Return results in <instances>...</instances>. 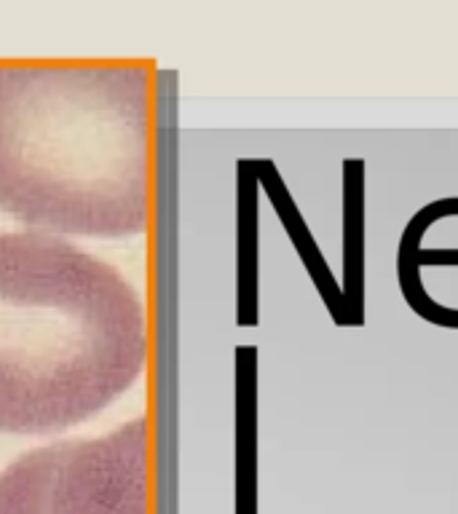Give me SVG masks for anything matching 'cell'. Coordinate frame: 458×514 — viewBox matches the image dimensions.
<instances>
[{
	"label": "cell",
	"mask_w": 458,
	"mask_h": 514,
	"mask_svg": "<svg viewBox=\"0 0 458 514\" xmlns=\"http://www.w3.org/2000/svg\"><path fill=\"white\" fill-rule=\"evenodd\" d=\"M0 514H150L147 420L17 458L0 474Z\"/></svg>",
	"instance_id": "cell-3"
},
{
	"label": "cell",
	"mask_w": 458,
	"mask_h": 514,
	"mask_svg": "<svg viewBox=\"0 0 458 514\" xmlns=\"http://www.w3.org/2000/svg\"><path fill=\"white\" fill-rule=\"evenodd\" d=\"M445 217H458V196L429 201L408 220L397 244V284L415 317H421L434 327L458 330V308H448L439 300H434L429 290L424 287V276H421V270L429 266H439V268L458 266V249H445V246L426 249L424 246L426 233Z\"/></svg>",
	"instance_id": "cell-4"
},
{
	"label": "cell",
	"mask_w": 458,
	"mask_h": 514,
	"mask_svg": "<svg viewBox=\"0 0 458 514\" xmlns=\"http://www.w3.org/2000/svg\"><path fill=\"white\" fill-rule=\"evenodd\" d=\"M150 134L145 65H0V209L59 233H143Z\"/></svg>",
	"instance_id": "cell-1"
},
{
	"label": "cell",
	"mask_w": 458,
	"mask_h": 514,
	"mask_svg": "<svg viewBox=\"0 0 458 514\" xmlns=\"http://www.w3.org/2000/svg\"><path fill=\"white\" fill-rule=\"evenodd\" d=\"M147 362L140 295L43 233H0V431L51 434L96 416Z\"/></svg>",
	"instance_id": "cell-2"
},
{
	"label": "cell",
	"mask_w": 458,
	"mask_h": 514,
	"mask_svg": "<svg viewBox=\"0 0 458 514\" xmlns=\"http://www.w3.org/2000/svg\"><path fill=\"white\" fill-rule=\"evenodd\" d=\"M364 158H343V281L340 295L354 327L364 324Z\"/></svg>",
	"instance_id": "cell-5"
},
{
	"label": "cell",
	"mask_w": 458,
	"mask_h": 514,
	"mask_svg": "<svg viewBox=\"0 0 458 514\" xmlns=\"http://www.w3.org/2000/svg\"><path fill=\"white\" fill-rule=\"evenodd\" d=\"M273 198H276V206H279V212H282V220L287 225L289 236H292V242L298 246V252H300L306 268L311 273L313 284H316V290L322 295V300H324V306H327L333 321H335L337 327H354L351 314H348V308H346V303H343V295H340V284L333 279V270L327 266V260L322 257V249L316 246V242H313V236L309 233L303 217L298 215V209H295L289 193H284V188H282V182H279L276 177H273Z\"/></svg>",
	"instance_id": "cell-6"
}]
</instances>
